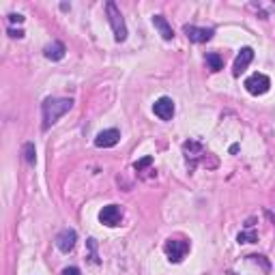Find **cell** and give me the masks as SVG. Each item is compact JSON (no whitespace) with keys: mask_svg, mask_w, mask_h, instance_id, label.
Instances as JSON below:
<instances>
[{"mask_svg":"<svg viewBox=\"0 0 275 275\" xmlns=\"http://www.w3.org/2000/svg\"><path fill=\"white\" fill-rule=\"evenodd\" d=\"M106 11H108V22H110V26H112V30H114V39L118 43L125 41L127 39V26H125L121 9H118L114 3H108L106 5Z\"/></svg>","mask_w":275,"mask_h":275,"instance_id":"cell-2","label":"cell"},{"mask_svg":"<svg viewBox=\"0 0 275 275\" xmlns=\"http://www.w3.org/2000/svg\"><path fill=\"white\" fill-rule=\"evenodd\" d=\"M9 37H11V39H22V37H24V30L22 28H9Z\"/></svg>","mask_w":275,"mask_h":275,"instance_id":"cell-18","label":"cell"},{"mask_svg":"<svg viewBox=\"0 0 275 275\" xmlns=\"http://www.w3.org/2000/svg\"><path fill=\"white\" fill-rule=\"evenodd\" d=\"M151 163H153V157H151V155H149V157H144V159H140V161H135V172H142L144 168H149L151 166Z\"/></svg>","mask_w":275,"mask_h":275,"instance_id":"cell-17","label":"cell"},{"mask_svg":"<svg viewBox=\"0 0 275 275\" xmlns=\"http://www.w3.org/2000/svg\"><path fill=\"white\" fill-rule=\"evenodd\" d=\"M254 60V50L252 48H243L241 52H239V56H236V60H234V67H232V73L236 78L241 76V73L250 67V62Z\"/></svg>","mask_w":275,"mask_h":275,"instance_id":"cell-11","label":"cell"},{"mask_svg":"<svg viewBox=\"0 0 275 275\" xmlns=\"http://www.w3.org/2000/svg\"><path fill=\"white\" fill-rule=\"evenodd\" d=\"M9 22H11V24H22V22H24V15H20V13H11V15H9Z\"/></svg>","mask_w":275,"mask_h":275,"instance_id":"cell-19","label":"cell"},{"mask_svg":"<svg viewBox=\"0 0 275 275\" xmlns=\"http://www.w3.org/2000/svg\"><path fill=\"white\" fill-rule=\"evenodd\" d=\"M236 241H239V243H256V241H258V234H256V232H239Z\"/></svg>","mask_w":275,"mask_h":275,"instance_id":"cell-16","label":"cell"},{"mask_svg":"<svg viewBox=\"0 0 275 275\" xmlns=\"http://www.w3.org/2000/svg\"><path fill=\"white\" fill-rule=\"evenodd\" d=\"M118 140H121V131L118 129H106L101 133H97L95 146H99V149H112V146L118 144Z\"/></svg>","mask_w":275,"mask_h":275,"instance_id":"cell-10","label":"cell"},{"mask_svg":"<svg viewBox=\"0 0 275 275\" xmlns=\"http://www.w3.org/2000/svg\"><path fill=\"white\" fill-rule=\"evenodd\" d=\"M153 26L159 30V35H161L166 41H170L172 37H174L172 26L168 24V20H166V17H163V15H153Z\"/></svg>","mask_w":275,"mask_h":275,"instance_id":"cell-13","label":"cell"},{"mask_svg":"<svg viewBox=\"0 0 275 275\" xmlns=\"http://www.w3.org/2000/svg\"><path fill=\"white\" fill-rule=\"evenodd\" d=\"M183 32H185L187 39L194 43H207L213 39V28H198L194 24H185L183 26Z\"/></svg>","mask_w":275,"mask_h":275,"instance_id":"cell-7","label":"cell"},{"mask_svg":"<svg viewBox=\"0 0 275 275\" xmlns=\"http://www.w3.org/2000/svg\"><path fill=\"white\" fill-rule=\"evenodd\" d=\"M22 153H24V159H26V163H30V166H35V161H37V151H35V144H32V142H26V144H24V149H22Z\"/></svg>","mask_w":275,"mask_h":275,"instance_id":"cell-15","label":"cell"},{"mask_svg":"<svg viewBox=\"0 0 275 275\" xmlns=\"http://www.w3.org/2000/svg\"><path fill=\"white\" fill-rule=\"evenodd\" d=\"M121 219H123V211L118 204H108V207L101 209V213H99V222H101L104 226H110V228L118 226Z\"/></svg>","mask_w":275,"mask_h":275,"instance_id":"cell-6","label":"cell"},{"mask_svg":"<svg viewBox=\"0 0 275 275\" xmlns=\"http://www.w3.org/2000/svg\"><path fill=\"white\" fill-rule=\"evenodd\" d=\"M153 112L155 116H159L161 121H172L174 116V101L170 97H159L157 101L153 104Z\"/></svg>","mask_w":275,"mask_h":275,"instance_id":"cell-8","label":"cell"},{"mask_svg":"<svg viewBox=\"0 0 275 275\" xmlns=\"http://www.w3.org/2000/svg\"><path fill=\"white\" fill-rule=\"evenodd\" d=\"M62 275H82V271L78 267H67L65 271H62Z\"/></svg>","mask_w":275,"mask_h":275,"instance_id":"cell-20","label":"cell"},{"mask_svg":"<svg viewBox=\"0 0 275 275\" xmlns=\"http://www.w3.org/2000/svg\"><path fill=\"white\" fill-rule=\"evenodd\" d=\"M76 241H78L76 230H71V228H65V230H60L58 236H56V247H58L62 254H69L73 247H76Z\"/></svg>","mask_w":275,"mask_h":275,"instance_id":"cell-9","label":"cell"},{"mask_svg":"<svg viewBox=\"0 0 275 275\" xmlns=\"http://www.w3.org/2000/svg\"><path fill=\"white\" fill-rule=\"evenodd\" d=\"M207 65H209V69L211 71H222L224 69V58L219 56L217 52H211V54H207Z\"/></svg>","mask_w":275,"mask_h":275,"instance_id":"cell-14","label":"cell"},{"mask_svg":"<svg viewBox=\"0 0 275 275\" xmlns=\"http://www.w3.org/2000/svg\"><path fill=\"white\" fill-rule=\"evenodd\" d=\"M71 108H73V99H60V97L45 99L43 106H41V112H43V129H50V127L56 123L60 116H65Z\"/></svg>","mask_w":275,"mask_h":275,"instance_id":"cell-1","label":"cell"},{"mask_svg":"<svg viewBox=\"0 0 275 275\" xmlns=\"http://www.w3.org/2000/svg\"><path fill=\"white\" fill-rule=\"evenodd\" d=\"M163 252H166L170 262L179 264L183 258H185V254L189 252V241H185V239H168L166 245H163Z\"/></svg>","mask_w":275,"mask_h":275,"instance_id":"cell-3","label":"cell"},{"mask_svg":"<svg viewBox=\"0 0 275 275\" xmlns=\"http://www.w3.org/2000/svg\"><path fill=\"white\" fill-rule=\"evenodd\" d=\"M245 88L250 95H264L267 90L271 88V80L264 76V73H254V76H250L245 80Z\"/></svg>","mask_w":275,"mask_h":275,"instance_id":"cell-4","label":"cell"},{"mask_svg":"<svg viewBox=\"0 0 275 275\" xmlns=\"http://www.w3.org/2000/svg\"><path fill=\"white\" fill-rule=\"evenodd\" d=\"M183 153H185V159H187V163H189V170L196 168L198 159H202L204 155H209V153L204 151V146L200 144V142H196V140L183 142Z\"/></svg>","mask_w":275,"mask_h":275,"instance_id":"cell-5","label":"cell"},{"mask_svg":"<svg viewBox=\"0 0 275 275\" xmlns=\"http://www.w3.org/2000/svg\"><path fill=\"white\" fill-rule=\"evenodd\" d=\"M65 45H62L60 41H52L50 45H45V50H43V54H45V58L48 60H62L65 58Z\"/></svg>","mask_w":275,"mask_h":275,"instance_id":"cell-12","label":"cell"}]
</instances>
